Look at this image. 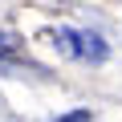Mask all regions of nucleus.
<instances>
[{"mask_svg": "<svg viewBox=\"0 0 122 122\" xmlns=\"http://www.w3.org/2000/svg\"><path fill=\"white\" fill-rule=\"evenodd\" d=\"M57 49L65 53V57H73V61H90V65H102V61L110 57V45L98 37V33H90V29H57Z\"/></svg>", "mask_w": 122, "mask_h": 122, "instance_id": "obj_1", "label": "nucleus"}, {"mask_svg": "<svg viewBox=\"0 0 122 122\" xmlns=\"http://www.w3.org/2000/svg\"><path fill=\"white\" fill-rule=\"evenodd\" d=\"M0 49H12V37H4V33H0Z\"/></svg>", "mask_w": 122, "mask_h": 122, "instance_id": "obj_3", "label": "nucleus"}, {"mask_svg": "<svg viewBox=\"0 0 122 122\" xmlns=\"http://www.w3.org/2000/svg\"><path fill=\"white\" fill-rule=\"evenodd\" d=\"M57 122H90V110H73V114H65V118H57Z\"/></svg>", "mask_w": 122, "mask_h": 122, "instance_id": "obj_2", "label": "nucleus"}]
</instances>
